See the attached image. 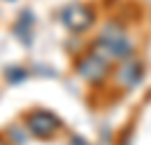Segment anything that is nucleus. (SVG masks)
<instances>
[{
	"mask_svg": "<svg viewBox=\"0 0 151 145\" xmlns=\"http://www.w3.org/2000/svg\"><path fill=\"white\" fill-rule=\"evenodd\" d=\"M93 52H97L99 57L113 61V59H129L131 55V41L126 36V32L120 25H111L104 27L101 36L97 39V43L93 45Z\"/></svg>",
	"mask_w": 151,
	"mask_h": 145,
	"instance_id": "1",
	"label": "nucleus"
},
{
	"mask_svg": "<svg viewBox=\"0 0 151 145\" xmlns=\"http://www.w3.org/2000/svg\"><path fill=\"white\" fill-rule=\"evenodd\" d=\"M108 68H111V61L99 57L97 52H90V55L81 57L79 63H77V73H79L83 79H88V82H101V79L106 77Z\"/></svg>",
	"mask_w": 151,
	"mask_h": 145,
	"instance_id": "2",
	"label": "nucleus"
},
{
	"mask_svg": "<svg viewBox=\"0 0 151 145\" xmlns=\"http://www.w3.org/2000/svg\"><path fill=\"white\" fill-rule=\"evenodd\" d=\"M59 118L52 116L50 111H32L27 116V129H29L36 138H50L52 134L59 129Z\"/></svg>",
	"mask_w": 151,
	"mask_h": 145,
	"instance_id": "3",
	"label": "nucleus"
},
{
	"mask_svg": "<svg viewBox=\"0 0 151 145\" xmlns=\"http://www.w3.org/2000/svg\"><path fill=\"white\" fill-rule=\"evenodd\" d=\"M61 18H63V25L68 27V30L83 32L90 23H93V9H88L86 5L75 2V5H68L65 9H63Z\"/></svg>",
	"mask_w": 151,
	"mask_h": 145,
	"instance_id": "4",
	"label": "nucleus"
},
{
	"mask_svg": "<svg viewBox=\"0 0 151 145\" xmlns=\"http://www.w3.org/2000/svg\"><path fill=\"white\" fill-rule=\"evenodd\" d=\"M117 79H120V84L124 88L133 86V84L140 79V63L138 61H124V66L120 68V73H117Z\"/></svg>",
	"mask_w": 151,
	"mask_h": 145,
	"instance_id": "5",
	"label": "nucleus"
},
{
	"mask_svg": "<svg viewBox=\"0 0 151 145\" xmlns=\"http://www.w3.org/2000/svg\"><path fill=\"white\" fill-rule=\"evenodd\" d=\"M29 23H32L29 12H23V16H20V20H18V27H16L20 39H23V43H29Z\"/></svg>",
	"mask_w": 151,
	"mask_h": 145,
	"instance_id": "6",
	"label": "nucleus"
},
{
	"mask_svg": "<svg viewBox=\"0 0 151 145\" xmlns=\"http://www.w3.org/2000/svg\"><path fill=\"white\" fill-rule=\"evenodd\" d=\"M70 145H86V141H81L79 136H72V138H70Z\"/></svg>",
	"mask_w": 151,
	"mask_h": 145,
	"instance_id": "7",
	"label": "nucleus"
},
{
	"mask_svg": "<svg viewBox=\"0 0 151 145\" xmlns=\"http://www.w3.org/2000/svg\"><path fill=\"white\" fill-rule=\"evenodd\" d=\"M0 145H9V143H5V141H2V138H0Z\"/></svg>",
	"mask_w": 151,
	"mask_h": 145,
	"instance_id": "8",
	"label": "nucleus"
}]
</instances>
